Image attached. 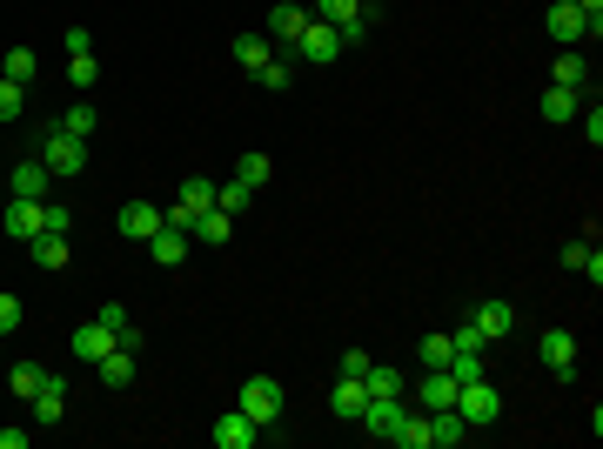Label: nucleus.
<instances>
[{
  "label": "nucleus",
  "instance_id": "1",
  "mask_svg": "<svg viewBox=\"0 0 603 449\" xmlns=\"http://www.w3.org/2000/svg\"><path fill=\"white\" fill-rule=\"evenodd\" d=\"M235 409H242L255 429H275V423H282V382H275V376H248Z\"/></svg>",
  "mask_w": 603,
  "mask_h": 449
},
{
  "label": "nucleus",
  "instance_id": "2",
  "mask_svg": "<svg viewBox=\"0 0 603 449\" xmlns=\"http://www.w3.org/2000/svg\"><path fill=\"white\" fill-rule=\"evenodd\" d=\"M409 396H369V403H362V416L356 423L369 429V436H376V443H396V429H402V416H409Z\"/></svg>",
  "mask_w": 603,
  "mask_h": 449
},
{
  "label": "nucleus",
  "instance_id": "3",
  "mask_svg": "<svg viewBox=\"0 0 603 449\" xmlns=\"http://www.w3.org/2000/svg\"><path fill=\"white\" fill-rule=\"evenodd\" d=\"M456 416H463L469 429H490L496 416H503V396H496L490 382H463V389H456Z\"/></svg>",
  "mask_w": 603,
  "mask_h": 449
},
{
  "label": "nucleus",
  "instance_id": "4",
  "mask_svg": "<svg viewBox=\"0 0 603 449\" xmlns=\"http://www.w3.org/2000/svg\"><path fill=\"white\" fill-rule=\"evenodd\" d=\"M0 228L14 235V242H34L47 228V202H27V195H7V208H0Z\"/></svg>",
  "mask_w": 603,
  "mask_h": 449
},
{
  "label": "nucleus",
  "instance_id": "5",
  "mask_svg": "<svg viewBox=\"0 0 603 449\" xmlns=\"http://www.w3.org/2000/svg\"><path fill=\"white\" fill-rule=\"evenodd\" d=\"M47 175H81V168H88V141L81 135H67V128H54V135H47Z\"/></svg>",
  "mask_w": 603,
  "mask_h": 449
},
{
  "label": "nucleus",
  "instance_id": "6",
  "mask_svg": "<svg viewBox=\"0 0 603 449\" xmlns=\"http://www.w3.org/2000/svg\"><path fill=\"white\" fill-rule=\"evenodd\" d=\"M295 54H302V61H315V68H329L335 54H342V34H335L329 21H315V14H309V27L295 34Z\"/></svg>",
  "mask_w": 603,
  "mask_h": 449
},
{
  "label": "nucleus",
  "instance_id": "7",
  "mask_svg": "<svg viewBox=\"0 0 603 449\" xmlns=\"http://www.w3.org/2000/svg\"><path fill=\"white\" fill-rule=\"evenodd\" d=\"M536 356H543V369H550V376H577V336H570V329H543Z\"/></svg>",
  "mask_w": 603,
  "mask_h": 449
},
{
  "label": "nucleus",
  "instance_id": "8",
  "mask_svg": "<svg viewBox=\"0 0 603 449\" xmlns=\"http://www.w3.org/2000/svg\"><path fill=\"white\" fill-rule=\"evenodd\" d=\"M114 336H121V329L94 315V322H81V329H74V356H81V362H101V356H108V349H121V342H114Z\"/></svg>",
  "mask_w": 603,
  "mask_h": 449
},
{
  "label": "nucleus",
  "instance_id": "9",
  "mask_svg": "<svg viewBox=\"0 0 603 449\" xmlns=\"http://www.w3.org/2000/svg\"><path fill=\"white\" fill-rule=\"evenodd\" d=\"M148 255H155V269H181V262H188V228L161 222L155 235H148Z\"/></svg>",
  "mask_w": 603,
  "mask_h": 449
},
{
  "label": "nucleus",
  "instance_id": "10",
  "mask_svg": "<svg viewBox=\"0 0 603 449\" xmlns=\"http://www.w3.org/2000/svg\"><path fill=\"white\" fill-rule=\"evenodd\" d=\"M456 389H463V382L449 376V369H423V382H416V409H449L456 403Z\"/></svg>",
  "mask_w": 603,
  "mask_h": 449
},
{
  "label": "nucleus",
  "instance_id": "11",
  "mask_svg": "<svg viewBox=\"0 0 603 449\" xmlns=\"http://www.w3.org/2000/svg\"><path fill=\"white\" fill-rule=\"evenodd\" d=\"M262 443V429L248 423L242 409H228V416H215V449H255Z\"/></svg>",
  "mask_w": 603,
  "mask_h": 449
},
{
  "label": "nucleus",
  "instance_id": "12",
  "mask_svg": "<svg viewBox=\"0 0 603 449\" xmlns=\"http://www.w3.org/2000/svg\"><path fill=\"white\" fill-rule=\"evenodd\" d=\"M543 27H550V41H563V47H577L583 34H590V21H583V14L570 7V0H557V7L543 14Z\"/></svg>",
  "mask_w": 603,
  "mask_h": 449
},
{
  "label": "nucleus",
  "instance_id": "13",
  "mask_svg": "<svg viewBox=\"0 0 603 449\" xmlns=\"http://www.w3.org/2000/svg\"><path fill=\"white\" fill-rule=\"evenodd\" d=\"M423 416H429V449H456L469 436V423L456 416V403H449V409H423Z\"/></svg>",
  "mask_w": 603,
  "mask_h": 449
},
{
  "label": "nucleus",
  "instance_id": "14",
  "mask_svg": "<svg viewBox=\"0 0 603 449\" xmlns=\"http://www.w3.org/2000/svg\"><path fill=\"white\" fill-rule=\"evenodd\" d=\"M94 369H101V382H108V389H128V382L141 376V356H134V349H108Z\"/></svg>",
  "mask_w": 603,
  "mask_h": 449
},
{
  "label": "nucleus",
  "instance_id": "15",
  "mask_svg": "<svg viewBox=\"0 0 603 449\" xmlns=\"http://www.w3.org/2000/svg\"><path fill=\"white\" fill-rule=\"evenodd\" d=\"M469 322H476V336H483V342H496V336H510V329H516V309H510V302H483Z\"/></svg>",
  "mask_w": 603,
  "mask_h": 449
},
{
  "label": "nucleus",
  "instance_id": "16",
  "mask_svg": "<svg viewBox=\"0 0 603 449\" xmlns=\"http://www.w3.org/2000/svg\"><path fill=\"white\" fill-rule=\"evenodd\" d=\"M583 101H590V94H577V88H557V81H550L536 108H543V121H577V108H583Z\"/></svg>",
  "mask_w": 603,
  "mask_h": 449
},
{
  "label": "nucleus",
  "instance_id": "17",
  "mask_svg": "<svg viewBox=\"0 0 603 449\" xmlns=\"http://www.w3.org/2000/svg\"><path fill=\"white\" fill-rule=\"evenodd\" d=\"M175 202L188 208V228H195V215L222 208V202H215V181H208V175H188V181H181V195H175Z\"/></svg>",
  "mask_w": 603,
  "mask_h": 449
},
{
  "label": "nucleus",
  "instance_id": "18",
  "mask_svg": "<svg viewBox=\"0 0 603 449\" xmlns=\"http://www.w3.org/2000/svg\"><path fill=\"white\" fill-rule=\"evenodd\" d=\"M155 228H161V208L155 202H128V208H121V235H128V242H148Z\"/></svg>",
  "mask_w": 603,
  "mask_h": 449
},
{
  "label": "nucleus",
  "instance_id": "19",
  "mask_svg": "<svg viewBox=\"0 0 603 449\" xmlns=\"http://www.w3.org/2000/svg\"><path fill=\"white\" fill-rule=\"evenodd\" d=\"M61 409H67V382H61V376H47V382H41V396H34V423L54 429V423H61Z\"/></svg>",
  "mask_w": 603,
  "mask_h": 449
},
{
  "label": "nucleus",
  "instance_id": "20",
  "mask_svg": "<svg viewBox=\"0 0 603 449\" xmlns=\"http://www.w3.org/2000/svg\"><path fill=\"white\" fill-rule=\"evenodd\" d=\"M563 269H577V275H590V289L603 282V255H597V242L583 235V242H570L563 248Z\"/></svg>",
  "mask_w": 603,
  "mask_h": 449
},
{
  "label": "nucleus",
  "instance_id": "21",
  "mask_svg": "<svg viewBox=\"0 0 603 449\" xmlns=\"http://www.w3.org/2000/svg\"><path fill=\"white\" fill-rule=\"evenodd\" d=\"M27 255H34V269H67V235H54V228H41V235L27 242Z\"/></svg>",
  "mask_w": 603,
  "mask_h": 449
},
{
  "label": "nucleus",
  "instance_id": "22",
  "mask_svg": "<svg viewBox=\"0 0 603 449\" xmlns=\"http://www.w3.org/2000/svg\"><path fill=\"white\" fill-rule=\"evenodd\" d=\"M302 27H309V7H295V0H282V7L268 14V34H275V41H289V47H295Z\"/></svg>",
  "mask_w": 603,
  "mask_h": 449
},
{
  "label": "nucleus",
  "instance_id": "23",
  "mask_svg": "<svg viewBox=\"0 0 603 449\" xmlns=\"http://www.w3.org/2000/svg\"><path fill=\"white\" fill-rule=\"evenodd\" d=\"M362 403H369V389H362L356 376H342V382H335L329 409H335V416H342V423H356V416H362Z\"/></svg>",
  "mask_w": 603,
  "mask_h": 449
},
{
  "label": "nucleus",
  "instance_id": "24",
  "mask_svg": "<svg viewBox=\"0 0 603 449\" xmlns=\"http://www.w3.org/2000/svg\"><path fill=\"white\" fill-rule=\"evenodd\" d=\"M195 242H208V248H222L228 235H235V215H222V208H208V215H195V228H188Z\"/></svg>",
  "mask_w": 603,
  "mask_h": 449
},
{
  "label": "nucleus",
  "instance_id": "25",
  "mask_svg": "<svg viewBox=\"0 0 603 449\" xmlns=\"http://www.w3.org/2000/svg\"><path fill=\"white\" fill-rule=\"evenodd\" d=\"M47 161H21V168H14V195H27V202H47Z\"/></svg>",
  "mask_w": 603,
  "mask_h": 449
},
{
  "label": "nucleus",
  "instance_id": "26",
  "mask_svg": "<svg viewBox=\"0 0 603 449\" xmlns=\"http://www.w3.org/2000/svg\"><path fill=\"white\" fill-rule=\"evenodd\" d=\"M362 389H369V396H409V376H402V369H382V362H369Z\"/></svg>",
  "mask_w": 603,
  "mask_h": 449
},
{
  "label": "nucleus",
  "instance_id": "27",
  "mask_svg": "<svg viewBox=\"0 0 603 449\" xmlns=\"http://www.w3.org/2000/svg\"><path fill=\"white\" fill-rule=\"evenodd\" d=\"M41 382H47L41 362H14V369H7V389H14V396H27V403L41 396Z\"/></svg>",
  "mask_w": 603,
  "mask_h": 449
},
{
  "label": "nucleus",
  "instance_id": "28",
  "mask_svg": "<svg viewBox=\"0 0 603 449\" xmlns=\"http://www.w3.org/2000/svg\"><path fill=\"white\" fill-rule=\"evenodd\" d=\"M268 54H275V47H268V34H242V41H235V61H242L248 74H262Z\"/></svg>",
  "mask_w": 603,
  "mask_h": 449
},
{
  "label": "nucleus",
  "instance_id": "29",
  "mask_svg": "<svg viewBox=\"0 0 603 449\" xmlns=\"http://www.w3.org/2000/svg\"><path fill=\"white\" fill-rule=\"evenodd\" d=\"M34 68H41V61H34V47H7V54H0V74H7V81H34Z\"/></svg>",
  "mask_w": 603,
  "mask_h": 449
},
{
  "label": "nucleus",
  "instance_id": "30",
  "mask_svg": "<svg viewBox=\"0 0 603 449\" xmlns=\"http://www.w3.org/2000/svg\"><path fill=\"white\" fill-rule=\"evenodd\" d=\"M557 88L590 94V61H583V54H563V61H557Z\"/></svg>",
  "mask_w": 603,
  "mask_h": 449
},
{
  "label": "nucleus",
  "instance_id": "31",
  "mask_svg": "<svg viewBox=\"0 0 603 449\" xmlns=\"http://www.w3.org/2000/svg\"><path fill=\"white\" fill-rule=\"evenodd\" d=\"M449 376L456 382H483V349H449Z\"/></svg>",
  "mask_w": 603,
  "mask_h": 449
},
{
  "label": "nucleus",
  "instance_id": "32",
  "mask_svg": "<svg viewBox=\"0 0 603 449\" xmlns=\"http://www.w3.org/2000/svg\"><path fill=\"white\" fill-rule=\"evenodd\" d=\"M396 443H402V449H429V416H423V409H409V416H402Z\"/></svg>",
  "mask_w": 603,
  "mask_h": 449
},
{
  "label": "nucleus",
  "instance_id": "33",
  "mask_svg": "<svg viewBox=\"0 0 603 449\" xmlns=\"http://www.w3.org/2000/svg\"><path fill=\"white\" fill-rule=\"evenodd\" d=\"M215 202H222V215H242V208L255 202V188H248V181H222V188H215Z\"/></svg>",
  "mask_w": 603,
  "mask_h": 449
},
{
  "label": "nucleus",
  "instance_id": "34",
  "mask_svg": "<svg viewBox=\"0 0 603 449\" xmlns=\"http://www.w3.org/2000/svg\"><path fill=\"white\" fill-rule=\"evenodd\" d=\"M21 108H27V88L0 74V121H21Z\"/></svg>",
  "mask_w": 603,
  "mask_h": 449
},
{
  "label": "nucleus",
  "instance_id": "35",
  "mask_svg": "<svg viewBox=\"0 0 603 449\" xmlns=\"http://www.w3.org/2000/svg\"><path fill=\"white\" fill-rule=\"evenodd\" d=\"M235 181H248V188L262 195V188H268V155H242V161H235Z\"/></svg>",
  "mask_w": 603,
  "mask_h": 449
},
{
  "label": "nucleus",
  "instance_id": "36",
  "mask_svg": "<svg viewBox=\"0 0 603 449\" xmlns=\"http://www.w3.org/2000/svg\"><path fill=\"white\" fill-rule=\"evenodd\" d=\"M94 121H101V114H94L88 101H81V108H67L61 121H54V128H67V135H81V141H88V135H94Z\"/></svg>",
  "mask_w": 603,
  "mask_h": 449
},
{
  "label": "nucleus",
  "instance_id": "37",
  "mask_svg": "<svg viewBox=\"0 0 603 449\" xmlns=\"http://www.w3.org/2000/svg\"><path fill=\"white\" fill-rule=\"evenodd\" d=\"M369 27H376V14L362 7V14H349V21L335 27V34H342V47H362V41H369Z\"/></svg>",
  "mask_w": 603,
  "mask_h": 449
},
{
  "label": "nucleus",
  "instance_id": "38",
  "mask_svg": "<svg viewBox=\"0 0 603 449\" xmlns=\"http://www.w3.org/2000/svg\"><path fill=\"white\" fill-rule=\"evenodd\" d=\"M349 14H362V0H315V21H329V27H342Z\"/></svg>",
  "mask_w": 603,
  "mask_h": 449
},
{
  "label": "nucleus",
  "instance_id": "39",
  "mask_svg": "<svg viewBox=\"0 0 603 449\" xmlns=\"http://www.w3.org/2000/svg\"><path fill=\"white\" fill-rule=\"evenodd\" d=\"M67 74H74V88H94V81H101V61H94V54H74Z\"/></svg>",
  "mask_w": 603,
  "mask_h": 449
},
{
  "label": "nucleus",
  "instance_id": "40",
  "mask_svg": "<svg viewBox=\"0 0 603 449\" xmlns=\"http://www.w3.org/2000/svg\"><path fill=\"white\" fill-rule=\"evenodd\" d=\"M255 81H262L268 94H282V88H289V81H295V74H289V61H268V68L255 74Z\"/></svg>",
  "mask_w": 603,
  "mask_h": 449
},
{
  "label": "nucleus",
  "instance_id": "41",
  "mask_svg": "<svg viewBox=\"0 0 603 449\" xmlns=\"http://www.w3.org/2000/svg\"><path fill=\"white\" fill-rule=\"evenodd\" d=\"M423 369H449V336H423Z\"/></svg>",
  "mask_w": 603,
  "mask_h": 449
},
{
  "label": "nucleus",
  "instance_id": "42",
  "mask_svg": "<svg viewBox=\"0 0 603 449\" xmlns=\"http://www.w3.org/2000/svg\"><path fill=\"white\" fill-rule=\"evenodd\" d=\"M14 329H21V295L0 289V336H14Z\"/></svg>",
  "mask_w": 603,
  "mask_h": 449
},
{
  "label": "nucleus",
  "instance_id": "43",
  "mask_svg": "<svg viewBox=\"0 0 603 449\" xmlns=\"http://www.w3.org/2000/svg\"><path fill=\"white\" fill-rule=\"evenodd\" d=\"M583 135H590V148H603V108H597V101H583Z\"/></svg>",
  "mask_w": 603,
  "mask_h": 449
},
{
  "label": "nucleus",
  "instance_id": "44",
  "mask_svg": "<svg viewBox=\"0 0 603 449\" xmlns=\"http://www.w3.org/2000/svg\"><path fill=\"white\" fill-rule=\"evenodd\" d=\"M570 7H577L583 21H590V41H597V27H603V0H570Z\"/></svg>",
  "mask_w": 603,
  "mask_h": 449
},
{
  "label": "nucleus",
  "instance_id": "45",
  "mask_svg": "<svg viewBox=\"0 0 603 449\" xmlns=\"http://www.w3.org/2000/svg\"><path fill=\"white\" fill-rule=\"evenodd\" d=\"M47 228H54V235H67V228H74V208H61V202H47Z\"/></svg>",
  "mask_w": 603,
  "mask_h": 449
},
{
  "label": "nucleus",
  "instance_id": "46",
  "mask_svg": "<svg viewBox=\"0 0 603 449\" xmlns=\"http://www.w3.org/2000/svg\"><path fill=\"white\" fill-rule=\"evenodd\" d=\"M114 342H121V349H134V356H141V349H148V336H141V329H134V322H121V336H114Z\"/></svg>",
  "mask_w": 603,
  "mask_h": 449
},
{
  "label": "nucleus",
  "instance_id": "47",
  "mask_svg": "<svg viewBox=\"0 0 603 449\" xmlns=\"http://www.w3.org/2000/svg\"><path fill=\"white\" fill-rule=\"evenodd\" d=\"M342 376L362 382V376H369V356H362V349H349V356H342Z\"/></svg>",
  "mask_w": 603,
  "mask_h": 449
},
{
  "label": "nucleus",
  "instance_id": "48",
  "mask_svg": "<svg viewBox=\"0 0 603 449\" xmlns=\"http://www.w3.org/2000/svg\"><path fill=\"white\" fill-rule=\"evenodd\" d=\"M34 443V429H0V449H27Z\"/></svg>",
  "mask_w": 603,
  "mask_h": 449
}]
</instances>
